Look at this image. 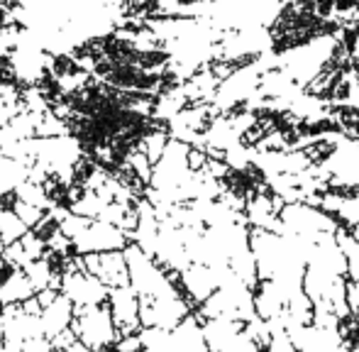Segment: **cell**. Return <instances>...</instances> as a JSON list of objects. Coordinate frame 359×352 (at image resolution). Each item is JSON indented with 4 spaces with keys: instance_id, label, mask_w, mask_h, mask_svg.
<instances>
[{
    "instance_id": "6da1fadb",
    "label": "cell",
    "mask_w": 359,
    "mask_h": 352,
    "mask_svg": "<svg viewBox=\"0 0 359 352\" xmlns=\"http://www.w3.org/2000/svg\"><path fill=\"white\" fill-rule=\"evenodd\" d=\"M72 333L76 335V343H81L88 352H103L115 340V323L108 306L74 309Z\"/></svg>"
},
{
    "instance_id": "7a4b0ae2",
    "label": "cell",
    "mask_w": 359,
    "mask_h": 352,
    "mask_svg": "<svg viewBox=\"0 0 359 352\" xmlns=\"http://www.w3.org/2000/svg\"><path fill=\"white\" fill-rule=\"evenodd\" d=\"M125 245V235L120 228L100 220H90L83 230L72 240V248L79 255H103V252H115Z\"/></svg>"
},
{
    "instance_id": "3957f363",
    "label": "cell",
    "mask_w": 359,
    "mask_h": 352,
    "mask_svg": "<svg viewBox=\"0 0 359 352\" xmlns=\"http://www.w3.org/2000/svg\"><path fill=\"white\" fill-rule=\"evenodd\" d=\"M72 320H74V304L67 296L59 294L47 309H42V313H39V328H42L44 338L54 340L59 333L72 328Z\"/></svg>"
},
{
    "instance_id": "277c9868",
    "label": "cell",
    "mask_w": 359,
    "mask_h": 352,
    "mask_svg": "<svg viewBox=\"0 0 359 352\" xmlns=\"http://www.w3.org/2000/svg\"><path fill=\"white\" fill-rule=\"evenodd\" d=\"M108 311L110 316H113V323L118 325V328H135V323H137V304H135V294L130 289H125V286H118V289H113V294L108 291Z\"/></svg>"
},
{
    "instance_id": "5b68a950",
    "label": "cell",
    "mask_w": 359,
    "mask_h": 352,
    "mask_svg": "<svg viewBox=\"0 0 359 352\" xmlns=\"http://www.w3.org/2000/svg\"><path fill=\"white\" fill-rule=\"evenodd\" d=\"M34 296L32 284L27 281L22 269H13L5 279H0V304L8 306H20L25 301H29Z\"/></svg>"
},
{
    "instance_id": "8992f818",
    "label": "cell",
    "mask_w": 359,
    "mask_h": 352,
    "mask_svg": "<svg viewBox=\"0 0 359 352\" xmlns=\"http://www.w3.org/2000/svg\"><path fill=\"white\" fill-rule=\"evenodd\" d=\"M29 233V228L13 213L10 208H0V243L8 248L15 245L18 240H22Z\"/></svg>"
}]
</instances>
